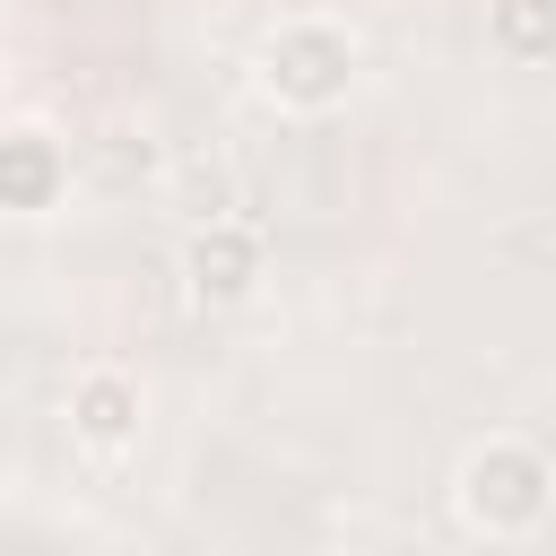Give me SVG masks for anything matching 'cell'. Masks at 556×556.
Returning <instances> with one entry per match:
<instances>
[{
    "mask_svg": "<svg viewBox=\"0 0 556 556\" xmlns=\"http://www.w3.org/2000/svg\"><path fill=\"white\" fill-rule=\"evenodd\" d=\"M452 504H460V521L478 539H530L547 521V504H556V460L539 443H521V434H486V443L460 452Z\"/></svg>",
    "mask_w": 556,
    "mask_h": 556,
    "instance_id": "1",
    "label": "cell"
},
{
    "mask_svg": "<svg viewBox=\"0 0 556 556\" xmlns=\"http://www.w3.org/2000/svg\"><path fill=\"white\" fill-rule=\"evenodd\" d=\"M261 96L269 104H287V113H330V104H348V87H356V35L348 26H330V17H287V26H269L261 35Z\"/></svg>",
    "mask_w": 556,
    "mask_h": 556,
    "instance_id": "2",
    "label": "cell"
},
{
    "mask_svg": "<svg viewBox=\"0 0 556 556\" xmlns=\"http://www.w3.org/2000/svg\"><path fill=\"white\" fill-rule=\"evenodd\" d=\"M252 287H261V235L235 226V217L191 226V243H182V295L191 304H243Z\"/></svg>",
    "mask_w": 556,
    "mask_h": 556,
    "instance_id": "3",
    "label": "cell"
},
{
    "mask_svg": "<svg viewBox=\"0 0 556 556\" xmlns=\"http://www.w3.org/2000/svg\"><path fill=\"white\" fill-rule=\"evenodd\" d=\"M139 426H148V400H139V382H130L122 365H87V374L70 382V434H78L96 460L139 452Z\"/></svg>",
    "mask_w": 556,
    "mask_h": 556,
    "instance_id": "4",
    "label": "cell"
},
{
    "mask_svg": "<svg viewBox=\"0 0 556 556\" xmlns=\"http://www.w3.org/2000/svg\"><path fill=\"white\" fill-rule=\"evenodd\" d=\"M70 191V156L52 130H0V217H43Z\"/></svg>",
    "mask_w": 556,
    "mask_h": 556,
    "instance_id": "5",
    "label": "cell"
},
{
    "mask_svg": "<svg viewBox=\"0 0 556 556\" xmlns=\"http://www.w3.org/2000/svg\"><path fill=\"white\" fill-rule=\"evenodd\" d=\"M486 43L504 61H556V0H486Z\"/></svg>",
    "mask_w": 556,
    "mask_h": 556,
    "instance_id": "6",
    "label": "cell"
}]
</instances>
